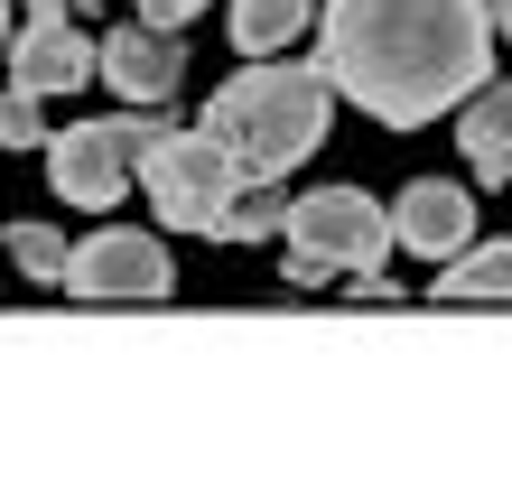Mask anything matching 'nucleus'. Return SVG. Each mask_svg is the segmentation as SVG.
Returning a JSON list of instances; mask_svg holds the SVG:
<instances>
[{"label":"nucleus","instance_id":"obj_13","mask_svg":"<svg viewBox=\"0 0 512 493\" xmlns=\"http://www.w3.org/2000/svg\"><path fill=\"white\" fill-rule=\"evenodd\" d=\"M280 224H289L280 177H243V196H233V214H224V242H270Z\"/></svg>","mask_w":512,"mask_h":493},{"label":"nucleus","instance_id":"obj_6","mask_svg":"<svg viewBox=\"0 0 512 493\" xmlns=\"http://www.w3.org/2000/svg\"><path fill=\"white\" fill-rule=\"evenodd\" d=\"M66 298H177V261L159 233L131 224H94L84 242H66Z\"/></svg>","mask_w":512,"mask_h":493},{"label":"nucleus","instance_id":"obj_4","mask_svg":"<svg viewBox=\"0 0 512 493\" xmlns=\"http://www.w3.org/2000/svg\"><path fill=\"white\" fill-rule=\"evenodd\" d=\"M159 131L168 121H149V112H94V121L47 131V187H56V205H122L140 149Z\"/></svg>","mask_w":512,"mask_h":493},{"label":"nucleus","instance_id":"obj_8","mask_svg":"<svg viewBox=\"0 0 512 493\" xmlns=\"http://www.w3.org/2000/svg\"><path fill=\"white\" fill-rule=\"evenodd\" d=\"M94 75L122 103H168L177 75H187V47H177V28L131 19V28H103V38H94Z\"/></svg>","mask_w":512,"mask_h":493},{"label":"nucleus","instance_id":"obj_14","mask_svg":"<svg viewBox=\"0 0 512 493\" xmlns=\"http://www.w3.org/2000/svg\"><path fill=\"white\" fill-rule=\"evenodd\" d=\"M0 252H10L19 261V280H66V233H56V224H10V233H0Z\"/></svg>","mask_w":512,"mask_h":493},{"label":"nucleus","instance_id":"obj_2","mask_svg":"<svg viewBox=\"0 0 512 493\" xmlns=\"http://www.w3.org/2000/svg\"><path fill=\"white\" fill-rule=\"evenodd\" d=\"M205 140L233 149L243 177H289L298 159H317V140L336 131V84L317 66H280V56H252L233 84H215V103L196 121Z\"/></svg>","mask_w":512,"mask_h":493},{"label":"nucleus","instance_id":"obj_12","mask_svg":"<svg viewBox=\"0 0 512 493\" xmlns=\"http://www.w3.org/2000/svg\"><path fill=\"white\" fill-rule=\"evenodd\" d=\"M438 298H512V242H466V252H447Z\"/></svg>","mask_w":512,"mask_h":493},{"label":"nucleus","instance_id":"obj_1","mask_svg":"<svg viewBox=\"0 0 512 493\" xmlns=\"http://www.w3.org/2000/svg\"><path fill=\"white\" fill-rule=\"evenodd\" d=\"M317 75L382 131H429L494 84V19L485 0H326Z\"/></svg>","mask_w":512,"mask_h":493},{"label":"nucleus","instance_id":"obj_18","mask_svg":"<svg viewBox=\"0 0 512 493\" xmlns=\"http://www.w3.org/2000/svg\"><path fill=\"white\" fill-rule=\"evenodd\" d=\"M485 19H494V28H503V38H512V0H485Z\"/></svg>","mask_w":512,"mask_h":493},{"label":"nucleus","instance_id":"obj_16","mask_svg":"<svg viewBox=\"0 0 512 493\" xmlns=\"http://www.w3.org/2000/svg\"><path fill=\"white\" fill-rule=\"evenodd\" d=\"M131 10H140L149 28H187L196 10H215V0H131Z\"/></svg>","mask_w":512,"mask_h":493},{"label":"nucleus","instance_id":"obj_19","mask_svg":"<svg viewBox=\"0 0 512 493\" xmlns=\"http://www.w3.org/2000/svg\"><path fill=\"white\" fill-rule=\"evenodd\" d=\"M0 56H10V0H0Z\"/></svg>","mask_w":512,"mask_h":493},{"label":"nucleus","instance_id":"obj_7","mask_svg":"<svg viewBox=\"0 0 512 493\" xmlns=\"http://www.w3.org/2000/svg\"><path fill=\"white\" fill-rule=\"evenodd\" d=\"M75 10H84V0H28L19 47L0 56L19 94H38V103H47V94H75V84H94V38L75 28Z\"/></svg>","mask_w":512,"mask_h":493},{"label":"nucleus","instance_id":"obj_11","mask_svg":"<svg viewBox=\"0 0 512 493\" xmlns=\"http://www.w3.org/2000/svg\"><path fill=\"white\" fill-rule=\"evenodd\" d=\"M308 19H317V0H233V10H224L233 56H280Z\"/></svg>","mask_w":512,"mask_h":493},{"label":"nucleus","instance_id":"obj_17","mask_svg":"<svg viewBox=\"0 0 512 493\" xmlns=\"http://www.w3.org/2000/svg\"><path fill=\"white\" fill-rule=\"evenodd\" d=\"M280 280H289V289H326V261H317V252H289Z\"/></svg>","mask_w":512,"mask_h":493},{"label":"nucleus","instance_id":"obj_3","mask_svg":"<svg viewBox=\"0 0 512 493\" xmlns=\"http://www.w3.org/2000/svg\"><path fill=\"white\" fill-rule=\"evenodd\" d=\"M131 187L159 205V224H168V233H205V242H224V214H233V196H243V168H233V149H224V140H205V131H159V140L140 149Z\"/></svg>","mask_w":512,"mask_h":493},{"label":"nucleus","instance_id":"obj_9","mask_svg":"<svg viewBox=\"0 0 512 493\" xmlns=\"http://www.w3.org/2000/svg\"><path fill=\"white\" fill-rule=\"evenodd\" d=\"M391 242L419 261H447L475 242V196L457 187V177H419V187H401V205H391Z\"/></svg>","mask_w":512,"mask_h":493},{"label":"nucleus","instance_id":"obj_10","mask_svg":"<svg viewBox=\"0 0 512 493\" xmlns=\"http://www.w3.org/2000/svg\"><path fill=\"white\" fill-rule=\"evenodd\" d=\"M466 112V168H475V187H512V84H475V94L457 103Z\"/></svg>","mask_w":512,"mask_h":493},{"label":"nucleus","instance_id":"obj_15","mask_svg":"<svg viewBox=\"0 0 512 493\" xmlns=\"http://www.w3.org/2000/svg\"><path fill=\"white\" fill-rule=\"evenodd\" d=\"M47 121H38V94H19V84H0V149H38Z\"/></svg>","mask_w":512,"mask_h":493},{"label":"nucleus","instance_id":"obj_5","mask_svg":"<svg viewBox=\"0 0 512 493\" xmlns=\"http://www.w3.org/2000/svg\"><path fill=\"white\" fill-rule=\"evenodd\" d=\"M289 252H317L326 270H382L391 261V205L364 187H308L289 196Z\"/></svg>","mask_w":512,"mask_h":493}]
</instances>
